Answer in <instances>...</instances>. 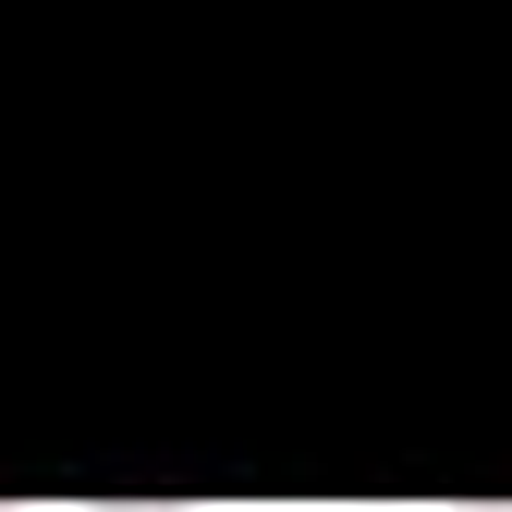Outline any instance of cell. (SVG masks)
<instances>
[{
    "label": "cell",
    "instance_id": "obj_1",
    "mask_svg": "<svg viewBox=\"0 0 512 512\" xmlns=\"http://www.w3.org/2000/svg\"><path fill=\"white\" fill-rule=\"evenodd\" d=\"M439 512H512V500H439Z\"/></svg>",
    "mask_w": 512,
    "mask_h": 512
},
{
    "label": "cell",
    "instance_id": "obj_2",
    "mask_svg": "<svg viewBox=\"0 0 512 512\" xmlns=\"http://www.w3.org/2000/svg\"><path fill=\"white\" fill-rule=\"evenodd\" d=\"M0 512H13V500H0Z\"/></svg>",
    "mask_w": 512,
    "mask_h": 512
}]
</instances>
